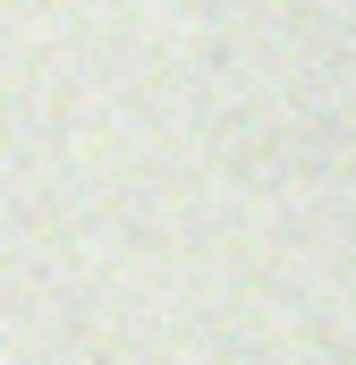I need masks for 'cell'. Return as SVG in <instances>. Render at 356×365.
I'll return each mask as SVG.
<instances>
[]
</instances>
